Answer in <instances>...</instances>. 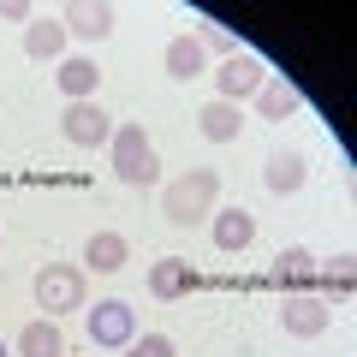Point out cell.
<instances>
[{"mask_svg":"<svg viewBox=\"0 0 357 357\" xmlns=\"http://www.w3.org/2000/svg\"><path fill=\"white\" fill-rule=\"evenodd\" d=\"M0 357H6V345H0Z\"/></svg>","mask_w":357,"mask_h":357,"instance_id":"obj_24","label":"cell"},{"mask_svg":"<svg viewBox=\"0 0 357 357\" xmlns=\"http://www.w3.org/2000/svg\"><path fill=\"white\" fill-rule=\"evenodd\" d=\"M84 298H89V280H84V268H77V262H48L36 274V304L48 310V316L84 310Z\"/></svg>","mask_w":357,"mask_h":357,"instance_id":"obj_3","label":"cell"},{"mask_svg":"<svg viewBox=\"0 0 357 357\" xmlns=\"http://www.w3.org/2000/svg\"><path fill=\"white\" fill-rule=\"evenodd\" d=\"M60 131H66L72 149H107V137H114V114H107L102 102H66Z\"/></svg>","mask_w":357,"mask_h":357,"instance_id":"obj_4","label":"cell"},{"mask_svg":"<svg viewBox=\"0 0 357 357\" xmlns=\"http://www.w3.org/2000/svg\"><path fill=\"white\" fill-rule=\"evenodd\" d=\"M256 244V215L250 208H215V250L238 256Z\"/></svg>","mask_w":357,"mask_h":357,"instance_id":"obj_11","label":"cell"},{"mask_svg":"<svg viewBox=\"0 0 357 357\" xmlns=\"http://www.w3.org/2000/svg\"><path fill=\"white\" fill-rule=\"evenodd\" d=\"M298 107H304V96H298L286 77H268V84L256 89V114H262V119H292Z\"/></svg>","mask_w":357,"mask_h":357,"instance_id":"obj_18","label":"cell"},{"mask_svg":"<svg viewBox=\"0 0 357 357\" xmlns=\"http://www.w3.org/2000/svg\"><path fill=\"white\" fill-rule=\"evenodd\" d=\"M197 126H203V137H208V143H232V137L244 131V114H238L232 102H220V96H215V102L197 114Z\"/></svg>","mask_w":357,"mask_h":357,"instance_id":"obj_19","label":"cell"},{"mask_svg":"<svg viewBox=\"0 0 357 357\" xmlns=\"http://www.w3.org/2000/svg\"><path fill=\"white\" fill-rule=\"evenodd\" d=\"M215 197H220V173H215V167H191V173H178L173 185L161 191L167 227H197V220H208V215H215Z\"/></svg>","mask_w":357,"mask_h":357,"instance_id":"obj_1","label":"cell"},{"mask_svg":"<svg viewBox=\"0 0 357 357\" xmlns=\"http://www.w3.org/2000/svg\"><path fill=\"white\" fill-rule=\"evenodd\" d=\"M126 357H178V351H173L167 333H137V340L126 345Z\"/></svg>","mask_w":357,"mask_h":357,"instance_id":"obj_21","label":"cell"},{"mask_svg":"<svg viewBox=\"0 0 357 357\" xmlns=\"http://www.w3.org/2000/svg\"><path fill=\"white\" fill-rule=\"evenodd\" d=\"M268 280H274V286H292V292H298V286H310V280H316V256H310L304 244H292V250H280V256H274Z\"/></svg>","mask_w":357,"mask_h":357,"instance_id":"obj_17","label":"cell"},{"mask_svg":"<svg viewBox=\"0 0 357 357\" xmlns=\"http://www.w3.org/2000/svg\"><path fill=\"white\" fill-rule=\"evenodd\" d=\"M18 357H66V333L54 316H36L24 321V333H18Z\"/></svg>","mask_w":357,"mask_h":357,"instance_id":"obj_14","label":"cell"},{"mask_svg":"<svg viewBox=\"0 0 357 357\" xmlns=\"http://www.w3.org/2000/svg\"><path fill=\"white\" fill-rule=\"evenodd\" d=\"M84 262L96 268V274H119V268L131 262V244H126V232H89V244H84Z\"/></svg>","mask_w":357,"mask_h":357,"instance_id":"obj_15","label":"cell"},{"mask_svg":"<svg viewBox=\"0 0 357 357\" xmlns=\"http://www.w3.org/2000/svg\"><path fill=\"white\" fill-rule=\"evenodd\" d=\"M328 321H333L328 298H316V292H286V304H280V328L292 333V340H316V333H328Z\"/></svg>","mask_w":357,"mask_h":357,"instance_id":"obj_7","label":"cell"},{"mask_svg":"<svg viewBox=\"0 0 357 357\" xmlns=\"http://www.w3.org/2000/svg\"><path fill=\"white\" fill-rule=\"evenodd\" d=\"M262 84H268V66L256 60V54H227V60H220V72H215L220 102H232V107H238L244 96H256Z\"/></svg>","mask_w":357,"mask_h":357,"instance_id":"obj_6","label":"cell"},{"mask_svg":"<svg viewBox=\"0 0 357 357\" xmlns=\"http://www.w3.org/2000/svg\"><path fill=\"white\" fill-rule=\"evenodd\" d=\"M304 178H310V161L298 149H274L268 155V167H262V185L274 197H292V191H304Z\"/></svg>","mask_w":357,"mask_h":357,"instance_id":"obj_10","label":"cell"},{"mask_svg":"<svg viewBox=\"0 0 357 357\" xmlns=\"http://www.w3.org/2000/svg\"><path fill=\"white\" fill-rule=\"evenodd\" d=\"M0 18H6V24H30L36 6H30V0H0Z\"/></svg>","mask_w":357,"mask_h":357,"instance_id":"obj_22","label":"cell"},{"mask_svg":"<svg viewBox=\"0 0 357 357\" xmlns=\"http://www.w3.org/2000/svg\"><path fill=\"white\" fill-rule=\"evenodd\" d=\"M107 155H114V173L126 178V185H155V178H161V155H155L149 131H143L137 119L114 126V137H107Z\"/></svg>","mask_w":357,"mask_h":357,"instance_id":"obj_2","label":"cell"},{"mask_svg":"<svg viewBox=\"0 0 357 357\" xmlns=\"http://www.w3.org/2000/svg\"><path fill=\"white\" fill-rule=\"evenodd\" d=\"M24 54L30 60H60L66 54V24H60V13H36L30 18V30H24Z\"/></svg>","mask_w":357,"mask_h":357,"instance_id":"obj_13","label":"cell"},{"mask_svg":"<svg viewBox=\"0 0 357 357\" xmlns=\"http://www.w3.org/2000/svg\"><path fill=\"white\" fill-rule=\"evenodd\" d=\"M161 60H167V77H178V84H191V77H203V72H208V48L191 36V30L167 42V54H161Z\"/></svg>","mask_w":357,"mask_h":357,"instance_id":"obj_12","label":"cell"},{"mask_svg":"<svg viewBox=\"0 0 357 357\" xmlns=\"http://www.w3.org/2000/svg\"><path fill=\"white\" fill-rule=\"evenodd\" d=\"M60 24H66V36L107 42V36H114V6H102V0H66V6H60Z\"/></svg>","mask_w":357,"mask_h":357,"instance_id":"obj_8","label":"cell"},{"mask_svg":"<svg viewBox=\"0 0 357 357\" xmlns=\"http://www.w3.org/2000/svg\"><path fill=\"white\" fill-rule=\"evenodd\" d=\"M89 340L107 345V351H126V345L137 340V310H131L126 298H102V304L89 310Z\"/></svg>","mask_w":357,"mask_h":357,"instance_id":"obj_5","label":"cell"},{"mask_svg":"<svg viewBox=\"0 0 357 357\" xmlns=\"http://www.w3.org/2000/svg\"><path fill=\"white\" fill-rule=\"evenodd\" d=\"M191 292H197V268L185 262V256H161V262L149 268V298L173 304V298H191Z\"/></svg>","mask_w":357,"mask_h":357,"instance_id":"obj_9","label":"cell"},{"mask_svg":"<svg viewBox=\"0 0 357 357\" xmlns=\"http://www.w3.org/2000/svg\"><path fill=\"white\" fill-rule=\"evenodd\" d=\"M60 89L66 102H96V89H102V72H96V60H84V54H72V60H60Z\"/></svg>","mask_w":357,"mask_h":357,"instance_id":"obj_16","label":"cell"},{"mask_svg":"<svg viewBox=\"0 0 357 357\" xmlns=\"http://www.w3.org/2000/svg\"><path fill=\"white\" fill-rule=\"evenodd\" d=\"M321 274V286H328V298H351V286H357V274H351V256H333L328 268H316Z\"/></svg>","mask_w":357,"mask_h":357,"instance_id":"obj_20","label":"cell"},{"mask_svg":"<svg viewBox=\"0 0 357 357\" xmlns=\"http://www.w3.org/2000/svg\"><path fill=\"white\" fill-rule=\"evenodd\" d=\"M197 42H203V48H220V54H238V48H232V36H227V30H215V24H208Z\"/></svg>","mask_w":357,"mask_h":357,"instance_id":"obj_23","label":"cell"}]
</instances>
